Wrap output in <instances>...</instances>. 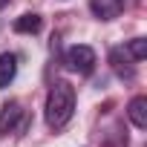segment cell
Listing matches in <instances>:
<instances>
[{"label": "cell", "instance_id": "cell-7", "mask_svg": "<svg viewBox=\"0 0 147 147\" xmlns=\"http://www.w3.org/2000/svg\"><path fill=\"white\" fill-rule=\"evenodd\" d=\"M110 63H113V72H115L118 78H127V81H130V78L136 75V69H133L130 58H127V55H124V49H118V46L110 52Z\"/></svg>", "mask_w": 147, "mask_h": 147}, {"label": "cell", "instance_id": "cell-2", "mask_svg": "<svg viewBox=\"0 0 147 147\" xmlns=\"http://www.w3.org/2000/svg\"><path fill=\"white\" fill-rule=\"evenodd\" d=\"M98 58H95V49L87 46V43H78V46H69L66 52V66L72 72H78V75H90V72L95 69Z\"/></svg>", "mask_w": 147, "mask_h": 147}, {"label": "cell", "instance_id": "cell-6", "mask_svg": "<svg viewBox=\"0 0 147 147\" xmlns=\"http://www.w3.org/2000/svg\"><path fill=\"white\" fill-rule=\"evenodd\" d=\"M18 75V55L12 52H3L0 55V90H6Z\"/></svg>", "mask_w": 147, "mask_h": 147}, {"label": "cell", "instance_id": "cell-1", "mask_svg": "<svg viewBox=\"0 0 147 147\" xmlns=\"http://www.w3.org/2000/svg\"><path fill=\"white\" fill-rule=\"evenodd\" d=\"M72 113H75V87L66 81H55L49 95H46V107H43L46 124L52 130H61L72 118Z\"/></svg>", "mask_w": 147, "mask_h": 147}, {"label": "cell", "instance_id": "cell-4", "mask_svg": "<svg viewBox=\"0 0 147 147\" xmlns=\"http://www.w3.org/2000/svg\"><path fill=\"white\" fill-rule=\"evenodd\" d=\"M90 12L98 20H115L124 12V0H90Z\"/></svg>", "mask_w": 147, "mask_h": 147}, {"label": "cell", "instance_id": "cell-10", "mask_svg": "<svg viewBox=\"0 0 147 147\" xmlns=\"http://www.w3.org/2000/svg\"><path fill=\"white\" fill-rule=\"evenodd\" d=\"M130 3H138V0H130Z\"/></svg>", "mask_w": 147, "mask_h": 147}, {"label": "cell", "instance_id": "cell-5", "mask_svg": "<svg viewBox=\"0 0 147 147\" xmlns=\"http://www.w3.org/2000/svg\"><path fill=\"white\" fill-rule=\"evenodd\" d=\"M127 115H130V121H133L138 130H147V98H144V95H136V98L127 104Z\"/></svg>", "mask_w": 147, "mask_h": 147}, {"label": "cell", "instance_id": "cell-9", "mask_svg": "<svg viewBox=\"0 0 147 147\" xmlns=\"http://www.w3.org/2000/svg\"><path fill=\"white\" fill-rule=\"evenodd\" d=\"M127 55H130L133 61H144V58H147V40H144V38H133V40L127 43Z\"/></svg>", "mask_w": 147, "mask_h": 147}, {"label": "cell", "instance_id": "cell-8", "mask_svg": "<svg viewBox=\"0 0 147 147\" xmlns=\"http://www.w3.org/2000/svg\"><path fill=\"white\" fill-rule=\"evenodd\" d=\"M40 26H43L40 15H20L15 20V32H20V35H35V32H40Z\"/></svg>", "mask_w": 147, "mask_h": 147}, {"label": "cell", "instance_id": "cell-3", "mask_svg": "<svg viewBox=\"0 0 147 147\" xmlns=\"http://www.w3.org/2000/svg\"><path fill=\"white\" fill-rule=\"evenodd\" d=\"M23 127V110H20V104L18 101H9V104H3V113H0V133H15V130H20Z\"/></svg>", "mask_w": 147, "mask_h": 147}]
</instances>
